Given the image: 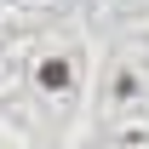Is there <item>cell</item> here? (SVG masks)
Instances as JSON below:
<instances>
[{
	"label": "cell",
	"instance_id": "obj_2",
	"mask_svg": "<svg viewBox=\"0 0 149 149\" xmlns=\"http://www.w3.org/2000/svg\"><path fill=\"white\" fill-rule=\"evenodd\" d=\"M115 97H138V80L132 74H115Z\"/></svg>",
	"mask_w": 149,
	"mask_h": 149
},
{
	"label": "cell",
	"instance_id": "obj_1",
	"mask_svg": "<svg viewBox=\"0 0 149 149\" xmlns=\"http://www.w3.org/2000/svg\"><path fill=\"white\" fill-rule=\"evenodd\" d=\"M40 92H52V97L74 92V63L69 57H46V63H40Z\"/></svg>",
	"mask_w": 149,
	"mask_h": 149
}]
</instances>
